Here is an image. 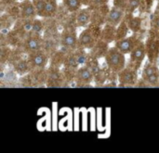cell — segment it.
<instances>
[{
	"mask_svg": "<svg viewBox=\"0 0 159 153\" xmlns=\"http://www.w3.org/2000/svg\"><path fill=\"white\" fill-rule=\"evenodd\" d=\"M102 30L101 26L89 23V26L83 30L78 36L77 48L90 50L100 39Z\"/></svg>",
	"mask_w": 159,
	"mask_h": 153,
	"instance_id": "6da1fadb",
	"label": "cell"
},
{
	"mask_svg": "<svg viewBox=\"0 0 159 153\" xmlns=\"http://www.w3.org/2000/svg\"><path fill=\"white\" fill-rule=\"evenodd\" d=\"M104 59L107 68L115 73H118L124 68H126V64H127L126 56L116 46L110 47Z\"/></svg>",
	"mask_w": 159,
	"mask_h": 153,
	"instance_id": "7a4b0ae2",
	"label": "cell"
},
{
	"mask_svg": "<svg viewBox=\"0 0 159 153\" xmlns=\"http://www.w3.org/2000/svg\"><path fill=\"white\" fill-rule=\"evenodd\" d=\"M59 43L61 47L69 51H75L77 48L78 36L76 33L75 24H66L59 35Z\"/></svg>",
	"mask_w": 159,
	"mask_h": 153,
	"instance_id": "3957f363",
	"label": "cell"
},
{
	"mask_svg": "<svg viewBox=\"0 0 159 153\" xmlns=\"http://www.w3.org/2000/svg\"><path fill=\"white\" fill-rule=\"evenodd\" d=\"M118 87H135L138 82V71L128 66L117 73Z\"/></svg>",
	"mask_w": 159,
	"mask_h": 153,
	"instance_id": "277c9868",
	"label": "cell"
},
{
	"mask_svg": "<svg viewBox=\"0 0 159 153\" xmlns=\"http://www.w3.org/2000/svg\"><path fill=\"white\" fill-rule=\"evenodd\" d=\"M44 44H45V38H43L41 34L30 33L24 37V40L22 41V45H21V49L24 53L28 54L30 52L43 49Z\"/></svg>",
	"mask_w": 159,
	"mask_h": 153,
	"instance_id": "5b68a950",
	"label": "cell"
},
{
	"mask_svg": "<svg viewBox=\"0 0 159 153\" xmlns=\"http://www.w3.org/2000/svg\"><path fill=\"white\" fill-rule=\"evenodd\" d=\"M143 42V36L141 33H133L129 37H125L123 39L116 41L115 46H116L121 52L126 54H130V52L141 43Z\"/></svg>",
	"mask_w": 159,
	"mask_h": 153,
	"instance_id": "8992f818",
	"label": "cell"
},
{
	"mask_svg": "<svg viewBox=\"0 0 159 153\" xmlns=\"http://www.w3.org/2000/svg\"><path fill=\"white\" fill-rule=\"evenodd\" d=\"M145 48L150 62H157L159 57V33L151 30L150 35L145 42Z\"/></svg>",
	"mask_w": 159,
	"mask_h": 153,
	"instance_id": "52a82bcc",
	"label": "cell"
},
{
	"mask_svg": "<svg viewBox=\"0 0 159 153\" xmlns=\"http://www.w3.org/2000/svg\"><path fill=\"white\" fill-rule=\"evenodd\" d=\"M94 74L95 72L88 65L85 64L79 67L75 75V85L79 87L91 86L90 84L94 81Z\"/></svg>",
	"mask_w": 159,
	"mask_h": 153,
	"instance_id": "ba28073f",
	"label": "cell"
},
{
	"mask_svg": "<svg viewBox=\"0 0 159 153\" xmlns=\"http://www.w3.org/2000/svg\"><path fill=\"white\" fill-rule=\"evenodd\" d=\"M49 54L44 48L27 54V59L33 69H45L49 61Z\"/></svg>",
	"mask_w": 159,
	"mask_h": 153,
	"instance_id": "9c48e42d",
	"label": "cell"
},
{
	"mask_svg": "<svg viewBox=\"0 0 159 153\" xmlns=\"http://www.w3.org/2000/svg\"><path fill=\"white\" fill-rule=\"evenodd\" d=\"M147 54H146L145 43L143 41L130 52L129 59L127 65L138 71L141 68L142 63L143 62Z\"/></svg>",
	"mask_w": 159,
	"mask_h": 153,
	"instance_id": "30bf717a",
	"label": "cell"
},
{
	"mask_svg": "<svg viewBox=\"0 0 159 153\" xmlns=\"http://www.w3.org/2000/svg\"><path fill=\"white\" fill-rule=\"evenodd\" d=\"M63 84H65V81L62 71H61L60 68L50 66L47 70L46 85L48 87H60L62 86Z\"/></svg>",
	"mask_w": 159,
	"mask_h": 153,
	"instance_id": "8fae6325",
	"label": "cell"
},
{
	"mask_svg": "<svg viewBox=\"0 0 159 153\" xmlns=\"http://www.w3.org/2000/svg\"><path fill=\"white\" fill-rule=\"evenodd\" d=\"M92 9V13H91V20H90V23L91 24H95L98 26H102L105 24L106 22V17L108 12L110 11L107 4L106 5H102L100 7H96Z\"/></svg>",
	"mask_w": 159,
	"mask_h": 153,
	"instance_id": "7c38bea8",
	"label": "cell"
},
{
	"mask_svg": "<svg viewBox=\"0 0 159 153\" xmlns=\"http://www.w3.org/2000/svg\"><path fill=\"white\" fill-rule=\"evenodd\" d=\"M20 7V18L23 20H34L37 16L36 9L34 6L33 1L23 0L19 4Z\"/></svg>",
	"mask_w": 159,
	"mask_h": 153,
	"instance_id": "4fadbf2b",
	"label": "cell"
},
{
	"mask_svg": "<svg viewBox=\"0 0 159 153\" xmlns=\"http://www.w3.org/2000/svg\"><path fill=\"white\" fill-rule=\"evenodd\" d=\"M125 16H126V11L124 9L113 6V7L110 9V11L107 14L105 23L117 27L120 24V22L125 19Z\"/></svg>",
	"mask_w": 159,
	"mask_h": 153,
	"instance_id": "5bb4252c",
	"label": "cell"
},
{
	"mask_svg": "<svg viewBox=\"0 0 159 153\" xmlns=\"http://www.w3.org/2000/svg\"><path fill=\"white\" fill-rule=\"evenodd\" d=\"M91 13H92V9L89 7H87L85 8H80L78 11H76L75 17L76 27H86L87 25H89L91 20Z\"/></svg>",
	"mask_w": 159,
	"mask_h": 153,
	"instance_id": "9a60e30c",
	"label": "cell"
},
{
	"mask_svg": "<svg viewBox=\"0 0 159 153\" xmlns=\"http://www.w3.org/2000/svg\"><path fill=\"white\" fill-rule=\"evenodd\" d=\"M69 50L61 47V49H57L55 50L51 55H50V66L56 67V68H61L63 67V64L66 60V58L69 54Z\"/></svg>",
	"mask_w": 159,
	"mask_h": 153,
	"instance_id": "2e32d148",
	"label": "cell"
},
{
	"mask_svg": "<svg viewBox=\"0 0 159 153\" xmlns=\"http://www.w3.org/2000/svg\"><path fill=\"white\" fill-rule=\"evenodd\" d=\"M109 48H110L109 44L100 38L98 40V42L96 43V45L89 50V57H91L93 59H102V58L105 57V55L108 52Z\"/></svg>",
	"mask_w": 159,
	"mask_h": 153,
	"instance_id": "e0dca14e",
	"label": "cell"
},
{
	"mask_svg": "<svg viewBox=\"0 0 159 153\" xmlns=\"http://www.w3.org/2000/svg\"><path fill=\"white\" fill-rule=\"evenodd\" d=\"M12 65H13L14 72L19 75H27L33 70L27 58L26 59L20 58L18 59H15L12 61Z\"/></svg>",
	"mask_w": 159,
	"mask_h": 153,
	"instance_id": "ac0fdd59",
	"label": "cell"
},
{
	"mask_svg": "<svg viewBox=\"0 0 159 153\" xmlns=\"http://www.w3.org/2000/svg\"><path fill=\"white\" fill-rule=\"evenodd\" d=\"M129 28L133 33H141L143 27V19L141 17H134L132 13H126L124 19Z\"/></svg>",
	"mask_w": 159,
	"mask_h": 153,
	"instance_id": "d6986e66",
	"label": "cell"
},
{
	"mask_svg": "<svg viewBox=\"0 0 159 153\" xmlns=\"http://www.w3.org/2000/svg\"><path fill=\"white\" fill-rule=\"evenodd\" d=\"M100 38L108 44L116 41V27L113 26L111 24L105 23L104 27L102 30V33H101Z\"/></svg>",
	"mask_w": 159,
	"mask_h": 153,
	"instance_id": "ffe728a7",
	"label": "cell"
},
{
	"mask_svg": "<svg viewBox=\"0 0 159 153\" xmlns=\"http://www.w3.org/2000/svg\"><path fill=\"white\" fill-rule=\"evenodd\" d=\"M58 9H59V7H58L57 0H46L45 7H44L41 18L50 19L54 17L57 14Z\"/></svg>",
	"mask_w": 159,
	"mask_h": 153,
	"instance_id": "44dd1931",
	"label": "cell"
},
{
	"mask_svg": "<svg viewBox=\"0 0 159 153\" xmlns=\"http://www.w3.org/2000/svg\"><path fill=\"white\" fill-rule=\"evenodd\" d=\"M111 74H112L111 71L109 72H107L106 70L99 68L94 74V81L96 82V85L97 86H103L104 83L109 79Z\"/></svg>",
	"mask_w": 159,
	"mask_h": 153,
	"instance_id": "7402d4cb",
	"label": "cell"
},
{
	"mask_svg": "<svg viewBox=\"0 0 159 153\" xmlns=\"http://www.w3.org/2000/svg\"><path fill=\"white\" fill-rule=\"evenodd\" d=\"M155 74H159V66L157 65V63L148 61V63L143 69L142 78L146 79V78H148L152 75H155Z\"/></svg>",
	"mask_w": 159,
	"mask_h": 153,
	"instance_id": "603a6c76",
	"label": "cell"
},
{
	"mask_svg": "<svg viewBox=\"0 0 159 153\" xmlns=\"http://www.w3.org/2000/svg\"><path fill=\"white\" fill-rule=\"evenodd\" d=\"M62 5L68 12L75 13L81 8L83 3L82 0H62Z\"/></svg>",
	"mask_w": 159,
	"mask_h": 153,
	"instance_id": "cb8c5ba5",
	"label": "cell"
},
{
	"mask_svg": "<svg viewBox=\"0 0 159 153\" xmlns=\"http://www.w3.org/2000/svg\"><path fill=\"white\" fill-rule=\"evenodd\" d=\"M129 31V28L125 20H123L120 24L116 27V40H120V39H123L125 37H127V34Z\"/></svg>",
	"mask_w": 159,
	"mask_h": 153,
	"instance_id": "d4e9b609",
	"label": "cell"
},
{
	"mask_svg": "<svg viewBox=\"0 0 159 153\" xmlns=\"http://www.w3.org/2000/svg\"><path fill=\"white\" fill-rule=\"evenodd\" d=\"M45 31V22L39 19H34L33 20V27H32V32L33 33L36 34H42V33Z\"/></svg>",
	"mask_w": 159,
	"mask_h": 153,
	"instance_id": "484cf974",
	"label": "cell"
},
{
	"mask_svg": "<svg viewBox=\"0 0 159 153\" xmlns=\"http://www.w3.org/2000/svg\"><path fill=\"white\" fill-rule=\"evenodd\" d=\"M75 54L76 56V59L79 62L80 65H85L89 59V53L86 52V49H83V48H76L75 50Z\"/></svg>",
	"mask_w": 159,
	"mask_h": 153,
	"instance_id": "4316f807",
	"label": "cell"
},
{
	"mask_svg": "<svg viewBox=\"0 0 159 153\" xmlns=\"http://www.w3.org/2000/svg\"><path fill=\"white\" fill-rule=\"evenodd\" d=\"M143 0H128L126 7V13H133L142 4Z\"/></svg>",
	"mask_w": 159,
	"mask_h": 153,
	"instance_id": "83f0119b",
	"label": "cell"
},
{
	"mask_svg": "<svg viewBox=\"0 0 159 153\" xmlns=\"http://www.w3.org/2000/svg\"><path fill=\"white\" fill-rule=\"evenodd\" d=\"M32 1L34 3V6L35 9H36L37 16L41 17L42 13H43V10H44V7H45L46 0H32Z\"/></svg>",
	"mask_w": 159,
	"mask_h": 153,
	"instance_id": "f1b7e54d",
	"label": "cell"
},
{
	"mask_svg": "<svg viewBox=\"0 0 159 153\" xmlns=\"http://www.w3.org/2000/svg\"><path fill=\"white\" fill-rule=\"evenodd\" d=\"M151 30L159 33V8L156 10V13L151 21Z\"/></svg>",
	"mask_w": 159,
	"mask_h": 153,
	"instance_id": "f546056e",
	"label": "cell"
},
{
	"mask_svg": "<svg viewBox=\"0 0 159 153\" xmlns=\"http://www.w3.org/2000/svg\"><path fill=\"white\" fill-rule=\"evenodd\" d=\"M108 2H109V0H89L88 7H89L90 8H94L96 7L106 5V4H108Z\"/></svg>",
	"mask_w": 159,
	"mask_h": 153,
	"instance_id": "4dcf8cb0",
	"label": "cell"
},
{
	"mask_svg": "<svg viewBox=\"0 0 159 153\" xmlns=\"http://www.w3.org/2000/svg\"><path fill=\"white\" fill-rule=\"evenodd\" d=\"M127 3H128V0H114V6L120 7L124 10L126 9Z\"/></svg>",
	"mask_w": 159,
	"mask_h": 153,
	"instance_id": "1f68e13d",
	"label": "cell"
}]
</instances>
